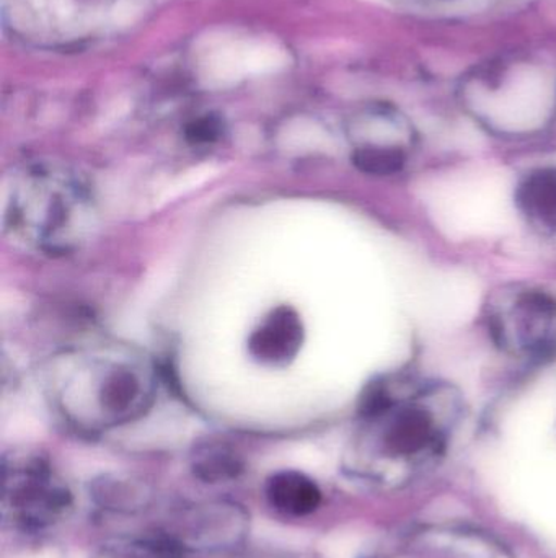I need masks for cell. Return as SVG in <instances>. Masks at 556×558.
<instances>
[{"instance_id": "cell-1", "label": "cell", "mask_w": 556, "mask_h": 558, "mask_svg": "<svg viewBox=\"0 0 556 558\" xmlns=\"http://www.w3.org/2000/svg\"><path fill=\"white\" fill-rule=\"evenodd\" d=\"M52 400L85 432L113 428L143 416L156 399V373L143 356L120 348L71 351L49 373Z\"/></svg>"}, {"instance_id": "cell-2", "label": "cell", "mask_w": 556, "mask_h": 558, "mask_svg": "<svg viewBox=\"0 0 556 558\" xmlns=\"http://www.w3.org/2000/svg\"><path fill=\"white\" fill-rule=\"evenodd\" d=\"M95 226V198L82 173L59 163H32L16 173L3 209L5 234L36 254L75 251Z\"/></svg>"}, {"instance_id": "cell-3", "label": "cell", "mask_w": 556, "mask_h": 558, "mask_svg": "<svg viewBox=\"0 0 556 558\" xmlns=\"http://www.w3.org/2000/svg\"><path fill=\"white\" fill-rule=\"evenodd\" d=\"M379 380L359 403L372 452L401 477L423 471L443 456L456 403L447 387Z\"/></svg>"}, {"instance_id": "cell-4", "label": "cell", "mask_w": 556, "mask_h": 558, "mask_svg": "<svg viewBox=\"0 0 556 558\" xmlns=\"http://www.w3.org/2000/svg\"><path fill=\"white\" fill-rule=\"evenodd\" d=\"M118 0H3L13 35L45 48H67L94 39Z\"/></svg>"}, {"instance_id": "cell-5", "label": "cell", "mask_w": 556, "mask_h": 558, "mask_svg": "<svg viewBox=\"0 0 556 558\" xmlns=\"http://www.w3.org/2000/svg\"><path fill=\"white\" fill-rule=\"evenodd\" d=\"M72 507V494L42 456L3 458V514L25 531L51 526Z\"/></svg>"}, {"instance_id": "cell-6", "label": "cell", "mask_w": 556, "mask_h": 558, "mask_svg": "<svg viewBox=\"0 0 556 558\" xmlns=\"http://www.w3.org/2000/svg\"><path fill=\"white\" fill-rule=\"evenodd\" d=\"M489 324L503 350L542 353L556 337V299L529 286L503 289L492 301Z\"/></svg>"}, {"instance_id": "cell-7", "label": "cell", "mask_w": 556, "mask_h": 558, "mask_svg": "<svg viewBox=\"0 0 556 558\" xmlns=\"http://www.w3.org/2000/svg\"><path fill=\"white\" fill-rule=\"evenodd\" d=\"M165 531L183 549L221 553L231 550L247 536L248 514L234 501L219 500L182 508Z\"/></svg>"}, {"instance_id": "cell-8", "label": "cell", "mask_w": 556, "mask_h": 558, "mask_svg": "<svg viewBox=\"0 0 556 558\" xmlns=\"http://www.w3.org/2000/svg\"><path fill=\"white\" fill-rule=\"evenodd\" d=\"M304 343V324L289 305L273 308L248 340L251 357L264 366H286Z\"/></svg>"}, {"instance_id": "cell-9", "label": "cell", "mask_w": 556, "mask_h": 558, "mask_svg": "<svg viewBox=\"0 0 556 558\" xmlns=\"http://www.w3.org/2000/svg\"><path fill=\"white\" fill-rule=\"evenodd\" d=\"M268 504L280 514L289 518H306L316 513L322 505L323 495L319 484L300 471L274 472L264 485Z\"/></svg>"}, {"instance_id": "cell-10", "label": "cell", "mask_w": 556, "mask_h": 558, "mask_svg": "<svg viewBox=\"0 0 556 558\" xmlns=\"http://www.w3.org/2000/svg\"><path fill=\"white\" fill-rule=\"evenodd\" d=\"M91 501L101 510L118 514H136L153 500V488L143 478L127 474H103L88 487Z\"/></svg>"}, {"instance_id": "cell-11", "label": "cell", "mask_w": 556, "mask_h": 558, "mask_svg": "<svg viewBox=\"0 0 556 558\" xmlns=\"http://www.w3.org/2000/svg\"><path fill=\"white\" fill-rule=\"evenodd\" d=\"M516 203L534 228L556 234V167H542L526 175Z\"/></svg>"}, {"instance_id": "cell-12", "label": "cell", "mask_w": 556, "mask_h": 558, "mask_svg": "<svg viewBox=\"0 0 556 558\" xmlns=\"http://www.w3.org/2000/svg\"><path fill=\"white\" fill-rule=\"evenodd\" d=\"M186 554L170 534L153 533L110 541L94 558H186Z\"/></svg>"}, {"instance_id": "cell-13", "label": "cell", "mask_w": 556, "mask_h": 558, "mask_svg": "<svg viewBox=\"0 0 556 558\" xmlns=\"http://www.w3.org/2000/svg\"><path fill=\"white\" fill-rule=\"evenodd\" d=\"M244 459L222 442H208L196 449L191 459V472L205 484H225L237 481L244 472Z\"/></svg>"}, {"instance_id": "cell-14", "label": "cell", "mask_w": 556, "mask_h": 558, "mask_svg": "<svg viewBox=\"0 0 556 558\" xmlns=\"http://www.w3.org/2000/svg\"><path fill=\"white\" fill-rule=\"evenodd\" d=\"M353 163L359 172L368 175H395L407 163V150L397 144H365L356 147Z\"/></svg>"}, {"instance_id": "cell-15", "label": "cell", "mask_w": 556, "mask_h": 558, "mask_svg": "<svg viewBox=\"0 0 556 558\" xmlns=\"http://www.w3.org/2000/svg\"><path fill=\"white\" fill-rule=\"evenodd\" d=\"M222 133H224V123L221 118L215 114H205L186 126L185 137L188 143L202 146V144H212L221 140Z\"/></svg>"}]
</instances>
